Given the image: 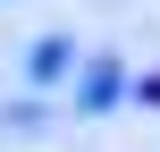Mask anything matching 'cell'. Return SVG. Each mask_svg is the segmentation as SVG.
<instances>
[{"mask_svg": "<svg viewBox=\"0 0 160 152\" xmlns=\"http://www.w3.org/2000/svg\"><path fill=\"white\" fill-rule=\"evenodd\" d=\"M34 76H42V85L68 76V42H42V51H34Z\"/></svg>", "mask_w": 160, "mask_h": 152, "instance_id": "1", "label": "cell"}]
</instances>
